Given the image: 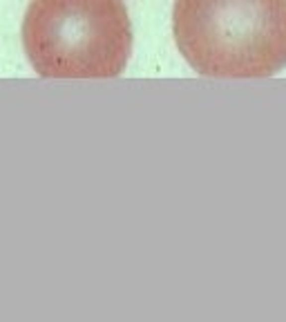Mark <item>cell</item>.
<instances>
[{
    "label": "cell",
    "instance_id": "cell-1",
    "mask_svg": "<svg viewBox=\"0 0 286 322\" xmlns=\"http://www.w3.org/2000/svg\"><path fill=\"white\" fill-rule=\"evenodd\" d=\"M188 65L214 79H266L286 67V0H174Z\"/></svg>",
    "mask_w": 286,
    "mask_h": 322
},
{
    "label": "cell",
    "instance_id": "cell-2",
    "mask_svg": "<svg viewBox=\"0 0 286 322\" xmlns=\"http://www.w3.org/2000/svg\"><path fill=\"white\" fill-rule=\"evenodd\" d=\"M20 36L43 79H112L132 52L123 0H31Z\"/></svg>",
    "mask_w": 286,
    "mask_h": 322
}]
</instances>
